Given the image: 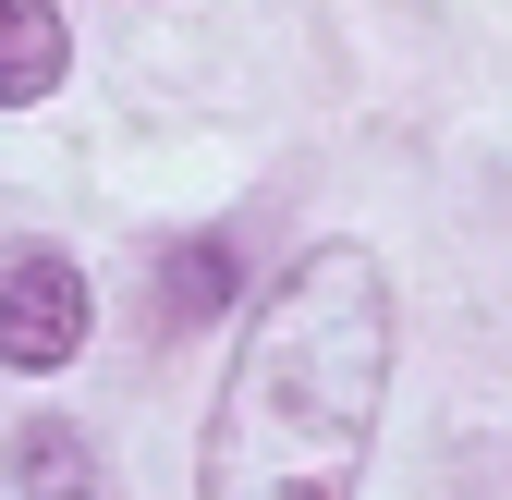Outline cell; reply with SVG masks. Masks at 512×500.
Instances as JSON below:
<instances>
[{
	"mask_svg": "<svg viewBox=\"0 0 512 500\" xmlns=\"http://www.w3.org/2000/svg\"><path fill=\"white\" fill-rule=\"evenodd\" d=\"M391 391V281L366 244H305L244 318L232 391L208 415V500H354Z\"/></svg>",
	"mask_w": 512,
	"mask_h": 500,
	"instance_id": "1",
	"label": "cell"
},
{
	"mask_svg": "<svg viewBox=\"0 0 512 500\" xmlns=\"http://www.w3.org/2000/svg\"><path fill=\"white\" fill-rule=\"evenodd\" d=\"M86 354V269L74 257H13L0 269V366H25V379H49V366Z\"/></svg>",
	"mask_w": 512,
	"mask_h": 500,
	"instance_id": "2",
	"label": "cell"
},
{
	"mask_svg": "<svg viewBox=\"0 0 512 500\" xmlns=\"http://www.w3.org/2000/svg\"><path fill=\"white\" fill-rule=\"evenodd\" d=\"M13 488H25V500H98V452H86L61 415H25V427H13Z\"/></svg>",
	"mask_w": 512,
	"mask_h": 500,
	"instance_id": "3",
	"label": "cell"
},
{
	"mask_svg": "<svg viewBox=\"0 0 512 500\" xmlns=\"http://www.w3.org/2000/svg\"><path fill=\"white\" fill-rule=\"evenodd\" d=\"M61 86V13L49 0H0V110Z\"/></svg>",
	"mask_w": 512,
	"mask_h": 500,
	"instance_id": "4",
	"label": "cell"
},
{
	"mask_svg": "<svg viewBox=\"0 0 512 500\" xmlns=\"http://www.w3.org/2000/svg\"><path fill=\"white\" fill-rule=\"evenodd\" d=\"M159 305H171V330H208L220 305H232V244L208 232V244H183V257L159 269Z\"/></svg>",
	"mask_w": 512,
	"mask_h": 500,
	"instance_id": "5",
	"label": "cell"
},
{
	"mask_svg": "<svg viewBox=\"0 0 512 500\" xmlns=\"http://www.w3.org/2000/svg\"><path fill=\"white\" fill-rule=\"evenodd\" d=\"M500 500H512V476H500Z\"/></svg>",
	"mask_w": 512,
	"mask_h": 500,
	"instance_id": "6",
	"label": "cell"
}]
</instances>
